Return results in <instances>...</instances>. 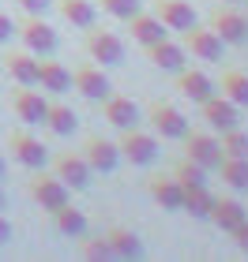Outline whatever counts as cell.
<instances>
[{
	"label": "cell",
	"instance_id": "26",
	"mask_svg": "<svg viewBox=\"0 0 248 262\" xmlns=\"http://www.w3.org/2000/svg\"><path fill=\"white\" fill-rule=\"evenodd\" d=\"M211 206H215V195H211V187H184V195H181V210L184 213H192V217H211Z\"/></svg>",
	"mask_w": 248,
	"mask_h": 262
},
{
	"label": "cell",
	"instance_id": "11",
	"mask_svg": "<svg viewBox=\"0 0 248 262\" xmlns=\"http://www.w3.org/2000/svg\"><path fill=\"white\" fill-rule=\"evenodd\" d=\"M53 172L61 176V180L68 184V191H83V187L90 184V165L83 154H72V150H64V154H56L53 158Z\"/></svg>",
	"mask_w": 248,
	"mask_h": 262
},
{
	"label": "cell",
	"instance_id": "28",
	"mask_svg": "<svg viewBox=\"0 0 248 262\" xmlns=\"http://www.w3.org/2000/svg\"><path fill=\"white\" fill-rule=\"evenodd\" d=\"M222 184L233 187V191H248V158H222L218 165Z\"/></svg>",
	"mask_w": 248,
	"mask_h": 262
},
{
	"label": "cell",
	"instance_id": "15",
	"mask_svg": "<svg viewBox=\"0 0 248 262\" xmlns=\"http://www.w3.org/2000/svg\"><path fill=\"white\" fill-rule=\"evenodd\" d=\"M177 90H181V98H188L192 105H203L211 94H215V82H211L199 68H181L177 71Z\"/></svg>",
	"mask_w": 248,
	"mask_h": 262
},
{
	"label": "cell",
	"instance_id": "7",
	"mask_svg": "<svg viewBox=\"0 0 248 262\" xmlns=\"http://www.w3.org/2000/svg\"><path fill=\"white\" fill-rule=\"evenodd\" d=\"M222 41L211 27H199V23H192V27L184 30V49H192L196 60H203V64H218L222 60Z\"/></svg>",
	"mask_w": 248,
	"mask_h": 262
},
{
	"label": "cell",
	"instance_id": "34",
	"mask_svg": "<svg viewBox=\"0 0 248 262\" xmlns=\"http://www.w3.org/2000/svg\"><path fill=\"white\" fill-rule=\"evenodd\" d=\"M102 11H109L113 19H132L139 15V8H143V0H98Z\"/></svg>",
	"mask_w": 248,
	"mask_h": 262
},
{
	"label": "cell",
	"instance_id": "23",
	"mask_svg": "<svg viewBox=\"0 0 248 262\" xmlns=\"http://www.w3.org/2000/svg\"><path fill=\"white\" fill-rule=\"evenodd\" d=\"M128 23H132V41L143 45V49H147V45H155V41H162L165 34H169V30L162 27L158 15H143V11H139V15H132Z\"/></svg>",
	"mask_w": 248,
	"mask_h": 262
},
{
	"label": "cell",
	"instance_id": "38",
	"mask_svg": "<svg viewBox=\"0 0 248 262\" xmlns=\"http://www.w3.org/2000/svg\"><path fill=\"white\" fill-rule=\"evenodd\" d=\"M8 240H11V221L4 217V210H0V247H4Z\"/></svg>",
	"mask_w": 248,
	"mask_h": 262
},
{
	"label": "cell",
	"instance_id": "10",
	"mask_svg": "<svg viewBox=\"0 0 248 262\" xmlns=\"http://www.w3.org/2000/svg\"><path fill=\"white\" fill-rule=\"evenodd\" d=\"M211 30L226 45H244L248 41V15L237 11V8H218L215 15H211Z\"/></svg>",
	"mask_w": 248,
	"mask_h": 262
},
{
	"label": "cell",
	"instance_id": "13",
	"mask_svg": "<svg viewBox=\"0 0 248 262\" xmlns=\"http://www.w3.org/2000/svg\"><path fill=\"white\" fill-rule=\"evenodd\" d=\"M8 150H11V158L19 165H27V169H45V161H49V150L34 135H27V131H15V135L8 139Z\"/></svg>",
	"mask_w": 248,
	"mask_h": 262
},
{
	"label": "cell",
	"instance_id": "35",
	"mask_svg": "<svg viewBox=\"0 0 248 262\" xmlns=\"http://www.w3.org/2000/svg\"><path fill=\"white\" fill-rule=\"evenodd\" d=\"M230 236H233V244H237V251L248 255V217L237 225V229H230Z\"/></svg>",
	"mask_w": 248,
	"mask_h": 262
},
{
	"label": "cell",
	"instance_id": "2",
	"mask_svg": "<svg viewBox=\"0 0 248 262\" xmlns=\"http://www.w3.org/2000/svg\"><path fill=\"white\" fill-rule=\"evenodd\" d=\"M181 142H184V158L196 161V165H203L207 172L218 169L222 158H226V154H222V142L211 135V131H192V127H188V135Z\"/></svg>",
	"mask_w": 248,
	"mask_h": 262
},
{
	"label": "cell",
	"instance_id": "9",
	"mask_svg": "<svg viewBox=\"0 0 248 262\" xmlns=\"http://www.w3.org/2000/svg\"><path fill=\"white\" fill-rule=\"evenodd\" d=\"M87 53H90V60H98L102 68H109V64H121L124 60V41L117 38L113 30L87 27Z\"/></svg>",
	"mask_w": 248,
	"mask_h": 262
},
{
	"label": "cell",
	"instance_id": "22",
	"mask_svg": "<svg viewBox=\"0 0 248 262\" xmlns=\"http://www.w3.org/2000/svg\"><path fill=\"white\" fill-rule=\"evenodd\" d=\"M248 217L244 206L237 199H230V195H215V206H211V217L207 221H215L222 232H230V229H237V225Z\"/></svg>",
	"mask_w": 248,
	"mask_h": 262
},
{
	"label": "cell",
	"instance_id": "12",
	"mask_svg": "<svg viewBox=\"0 0 248 262\" xmlns=\"http://www.w3.org/2000/svg\"><path fill=\"white\" fill-rule=\"evenodd\" d=\"M11 109H15V116L23 124H42L45 120V109H49V101H45V90H30V86H19L11 90Z\"/></svg>",
	"mask_w": 248,
	"mask_h": 262
},
{
	"label": "cell",
	"instance_id": "40",
	"mask_svg": "<svg viewBox=\"0 0 248 262\" xmlns=\"http://www.w3.org/2000/svg\"><path fill=\"white\" fill-rule=\"evenodd\" d=\"M0 210H4V187H0Z\"/></svg>",
	"mask_w": 248,
	"mask_h": 262
},
{
	"label": "cell",
	"instance_id": "29",
	"mask_svg": "<svg viewBox=\"0 0 248 262\" xmlns=\"http://www.w3.org/2000/svg\"><path fill=\"white\" fill-rule=\"evenodd\" d=\"M56 8L72 27H94V0H56Z\"/></svg>",
	"mask_w": 248,
	"mask_h": 262
},
{
	"label": "cell",
	"instance_id": "33",
	"mask_svg": "<svg viewBox=\"0 0 248 262\" xmlns=\"http://www.w3.org/2000/svg\"><path fill=\"white\" fill-rule=\"evenodd\" d=\"M173 176L181 180V187H203L207 184V169H203V165H196V161H188V158L173 169Z\"/></svg>",
	"mask_w": 248,
	"mask_h": 262
},
{
	"label": "cell",
	"instance_id": "19",
	"mask_svg": "<svg viewBox=\"0 0 248 262\" xmlns=\"http://www.w3.org/2000/svg\"><path fill=\"white\" fill-rule=\"evenodd\" d=\"M147 60L155 64L158 71H181L184 68V45H177L169 34H165L162 41H155V45H147Z\"/></svg>",
	"mask_w": 248,
	"mask_h": 262
},
{
	"label": "cell",
	"instance_id": "31",
	"mask_svg": "<svg viewBox=\"0 0 248 262\" xmlns=\"http://www.w3.org/2000/svg\"><path fill=\"white\" fill-rule=\"evenodd\" d=\"M222 154L226 158H248V131L241 127H230V131H222Z\"/></svg>",
	"mask_w": 248,
	"mask_h": 262
},
{
	"label": "cell",
	"instance_id": "16",
	"mask_svg": "<svg viewBox=\"0 0 248 262\" xmlns=\"http://www.w3.org/2000/svg\"><path fill=\"white\" fill-rule=\"evenodd\" d=\"M79 154L87 158V165L94 172H113L117 161H121V150H117V142H109V139H87Z\"/></svg>",
	"mask_w": 248,
	"mask_h": 262
},
{
	"label": "cell",
	"instance_id": "32",
	"mask_svg": "<svg viewBox=\"0 0 248 262\" xmlns=\"http://www.w3.org/2000/svg\"><path fill=\"white\" fill-rule=\"evenodd\" d=\"M79 255H83V258H94V262L113 258V251H109V240H105V236H87V232L79 236Z\"/></svg>",
	"mask_w": 248,
	"mask_h": 262
},
{
	"label": "cell",
	"instance_id": "6",
	"mask_svg": "<svg viewBox=\"0 0 248 262\" xmlns=\"http://www.w3.org/2000/svg\"><path fill=\"white\" fill-rule=\"evenodd\" d=\"M72 86H75L87 101H105V98L113 94V82H109V75L102 71V64H79V68L72 71Z\"/></svg>",
	"mask_w": 248,
	"mask_h": 262
},
{
	"label": "cell",
	"instance_id": "21",
	"mask_svg": "<svg viewBox=\"0 0 248 262\" xmlns=\"http://www.w3.org/2000/svg\"><path fill=\"white\" fill-rule=\"evenodd\" d=\"M147 191H150V199H155L162 210H181L184 187H181L177 176H150V180H147Z\"/></svg>",
	"mask_w": 248,
	"mask_h": 262
},
{
	"label": "cell",
	"instance_id": "8",
	"mask_svg": "<svg viewBox=\"0 0 248 262\" xmlns=\"http://www.w3.org/2000/svg\"><path fill=\"white\" fill-rule=\"evenodd\" d=\"M147 120H150V131L162 135V139H184L188 135L184 113L173 109L169 101H155V105H150V113H147Z\"/></svg>",
	"mask_w": 248,
	"mask_h": 262
},
{
	"label": "cell",
	"instance_id": "41",
	"mask_svg": "<svg viewBox=\"0 0 248 262\" xmlns=\"http://www.w3.org/2000/svg\"><path fill=\"white\" fill-rule=\"evenodd\" d=\"M226 4H241V0H226Z\"/></svg>",
	"mask_w": 248,
	"mask_h": 262
},
{
	"label": "cell",
	"instance_id": "14",
	"mask_svg": "<svg viewBox=\"0 0 248 262\" xmlns=\"http://www.w3.org/2000/svg\"><path fill=\"white\" fill-rule=\"evenodd\" d=\"M102 116H105V124H113L117 131L136 127V124H139V109H136V101H132V98H124V94H109V98L102 101Z\"/></svg>",
	"mask_w": 248,
	"mask_h": 262
},
{
	"label": "cell",
	"instance_id": "39",
	"mask_svg": "<svg viewBox=\"0 0 248 262\" xmlns=\"http://www.w3.org/2000/svg\"><path fill=\"white\" fill-rule=\"evenodd\" d=\"M4 169H8V161H4V154H0V180H4Z\"/></svg>",
	"mask_w": 248,
	"mask_h": 262
},
{
	"label": "cell",
	"instance_id": "36",
	"mask_svg": "<svg viewBox=\"0 0 248 262\" xmlns=\"http://www.w3.org/2000/svg\"><path fill=\"white\" fill-rule=\"evenodd\" d=\"M19 8L27 11V15H45V11L53 8V0H19Z\"/></svg>",
	"mask_w": 248,
	"mask_h": 262
},
{
	"label": "cell",
	"instance_id": "24",
	"mask_svg": "<svg viewBox=\"0 0 248 262\" xmlns=\"http://www.w3.org/2000/svg\"><path fill=\"white\" fill-rule=\"evenodd\" d=\"M105 240H109L113 258H139V255H143V240H139L132 229H109Z\"/></svg>",
	"mask_w": 248,
	"mask_h": 262
},
{
	"label": "cell",
	"instance_id": "30",
	"mask_svg": "<svg viewBox=\"0 0 248 262\" xmlns=\"http://www.w3.org/2000/svg\"><path fill=\"white\" fill-rule=\"evenodd\" d=\"M222 94L233 101V105H248V75L237 68H230V71H222Z\"/></svg>",
	"mask_w": 248,
	"mask_h": 262
},
{
	"label": "cell",
	"instance_id": "17",
	"mask_svg": "<svg viewBox=\"0 0 248 262\" xmlns=\"http://www.w3.org/2000/svg\"><path fill=\"white\" fill-rule=\"evenodd\" d=\"M155 15L162 19L165 30H181V34L196 23V11L188 0H155Z\"/></svg>",
	"mask_w": 248,
	"mask_h": 262
},
{
	"label": "cell",
	"instance_id": "3",
	"mask_svg": "<svg viewBox=\"0 0 248 262\" xmlns=\"http://www.w3.org/2000/svg\"><path fill=\"white\" fill-rule=\"evenodd\" d=\"M117 150H121V158L132 161V165H150L158 158V139L150 135V131H139V124H136V127H124L121 131Z\"/></svg>",
	"mask_w": 248,
	"mask_h": 262
},
{
	"label": "cell",
	"instance_id": "5",
	"mask_svg": "<svg viewBox=\"0 0 248 262\" xmlns=\"http://www.w3.org/2000/svg\"><path fill=\"white\" fill-rule=\"evenodd\" d=\"M203 113V124L211 131H230V127H241V105H233L226 94H211V98L199 105Z\"/></svg>",
	"mask_w": 248,
	"mask_h": 262
},
{
	"label": "cell",
	"instance_id": "37",
	"mask_svg": "<svg viewBox=\"0 0 248 262\" xmlns=\"http://www.w3.org/2000/svg\"><path fill=\"white\" fill-rule=\"evenodd\" d=\"M11 34H15V23H11V19L4 15V11H0V45L11 41Z\"/></svg>",
	"mask_w": 248,
	"mask_h": 262
},
{
	"label": "cell",
	"instance_id": "4",
	"mask_svg": "<svg viewBox=\"0 0 248 262\" xmlns=\"http://www.w3.org/2000/svg\"><path fill=\"white\" fill-rule=\"evenodd\" d=\"M15 34L23 38V45H27L34 56H49V53L56 49V30H53L42 15H27V19L15 27Z\"/></svg>",
	"mask_w": 248,
	"mask_h": 262
},
{
	"label": "cell",
	"instance_id": "20",
	"mask_svg": "<svg viewBox=\"0 0 248 262\" xmlns=\"http://www.w3.org/2000/svg\"><path fill=\"white\" fill-rule=\"evenodd\" d=\"M38 86L45 94H64V90H72V71L61 60H53V56H42L38 60Z\"/></svg>",
	"mask_w": 248,
	"mask_h": 262
},
{
	"label": "cell",
	"instance_id": "1",
	"mask_svg": "<svg viewBox=\"0 0 248 262\" xmlns=\"http://www.w3.org/2000/svg\"><path fill=\"white\" fill-rule=\"evenodd\" d=\"M27 191H30V199L38 202L42 210H49V213L61 210L68 202V184L56 172H45V169H34V176L27 180Z\"/></svg>",
	"mask_w": 248,
	"mask_h": 262
},
{
	"label": "cell",
	"instance_id": "27",
	"mask_svg": "<svg viewBox=\"0 0 248 262\" xmlns=\"http://www.w3.org/2000/svg\"><path fill=\"white\" fill-rule=\"evenodd\" d=\"M53 221H56V232L61 236H72V240H79L83 232H87V217H83V210H75V206H64L61 210H53Z\"/></svg>",
	"mask_w": 248,
	"mask_h": 262
},
{
	"label": "cell",
	"instance_id": "18",
	"mask_svg": "<svg viewBox=\"0 0 248 262\" xmlns=\"http://www.w3.org/2000/svg\"><path fill=\"white\" fill-rule=\"evenodd\" d=\"M4 71L19 82V86H38V56L30 49H11L4 56Z\"/></svg>",
	"mask_w": 248,
	"mask_h": 262
},
{
	"label": "cell",
	"instance_id": "25",
	"mask_svg": "<svg viewBox=\"0 0 248 262\" xmlns=\"http://www.w3.org/2000/svg\"><path fill=\"white\" fill-rule=\"evenodd\" d=\"M45 127L53 131V135H72L75 131V113H72V105H64V101H49V109H45Z\"/></svg>",
	"mask_w": 248,
	"mask_h": 262
}]
</instances>
